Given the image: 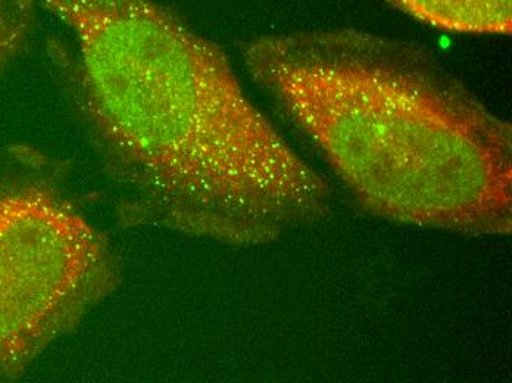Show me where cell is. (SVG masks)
<instances>
[{
  "label": "cell",
  "mask_w": 512,
  "mask_h": 383,
  "mask_svg": "<svg viewBox=\"0 0 512 383\" xmlns=\"http://www.w3.org/2000/svg\"><path fill=\"white\" fill-rule=\"evenodd\" d=\"M414 20L443 31L511 36L512 0H386Z\"/></svg>",
  "instance_id": "4"
},
{
  "label": "cell",
  "mask_w": 512,
  "mask_h": 383,
  "mask_svg": "<svg viewBox=\"0 0 512 383\" xmlns=\"http://www.w3.org/2000/svg\"><path fill=\"white\" fill-rule=\"evenodd\" d=\"M36 11L37 0H0V67L26 45Z\"/></svg>",
  "instance_id": "5"
},
{
  "label": "cell",
  "mask_w": 512,
  "mask_h": 383,
  "mask_svg": "<svg viewBox=\"0 0 512 383\" xmlns=\"http://www.w3.org/2000/svg\"><path fill=\"white\" fill-rule=\"evenodd\" d=\"M42 3L70 36L53 61L126 221L255 247L330 216L329 182L170 6Z\"/></svg>",
  "instance_id": "1"
},
{
  "label": "cell",
  "mask_w": 512,
  "mask_h": 383,
  "mask_svg": "<svg viewBox=\"0 0 512 383\" xmlns=\"http://www.w3.org/2000/svg\"><path fill=\"white\" fill-rule=\"evenodd\" d=\"M108 236L46 183L0 188V381L18 378L120 282Z\"/></svg>",
  "instance_id": "3"
},
{
  "label": "cell",
  "mask_w": 512,
  "mask_h": 383,
  "mask_svg": "<svg viewBox=\"0 0 512 383\" xmlns=\"http://www.w3.org/2000/svg\"><path fill=\"white\" fill-rule=\"evenodd\" d=\"M242 59L368 213L511 235V124L426 49L343 28L255 37Z\"/></svg>",
  "instance_id": "2"
}]
</instances>
